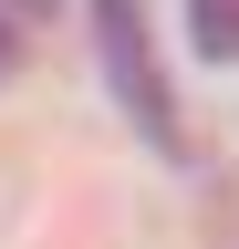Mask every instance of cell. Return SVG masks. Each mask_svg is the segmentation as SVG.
Masks as SVG:
<instances>
[{"label": "cell", "mask_w": 239, "mask_h": 249, "mask_svg": "<svg viewBox=\"0 0 239 249\" xmlns=\"http://www.w3.org/2000/svg\"><path fill=\"white\" fill-rule=\"evenodd\" d=\"M94 42H104V73H114V93H125V114L156 145H177V104H166V83H156V52H146L135 0H94Z\"/></svg>", "instance_id": "obj_1"}, {"label": "cell", "mask_w": 239, "mask_h": 249, "mask_svg": "<svg viewBox=\"0 0 239 249\" xmlns=\"http://www.w3.org/2000/svg\"><path fill=\"white\" fill-rule=\"evenodd\" d=\"M198 52H239V0H198Z\"/></svg>", "instance_id": "obj_2"}, {"label": "cell", "mask_w": 239, "mask_h": 249, "mask_svg": "<svg viewBox=\"0 0 239 249\" xmlns=\"http://www.w3.org/2000/svg\"><path fill=\"white\" fill-rule=\"evenodd\" d=\"M0 52H11V31H0Z\"/></svg>", "instance_id": "obj_3"}]
</instances>
